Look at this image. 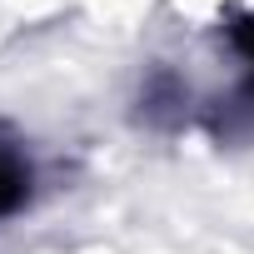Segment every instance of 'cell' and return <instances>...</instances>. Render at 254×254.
I'll return each mask as SVG.
<instances>
[{
  "mask_svg": "<svg viewBox=\"0 0 254 254\" xmlns=\"http://www.w3.org/2000/svg\"><path fill=\"white\" fill-rule=\"evenodd\" d=\"M35 194V160L25 140L0 120V219H15Z\"/></svg>",
  "mask_w": 254,
  "mask_h": 254,
  "instance_id": "1",
  "label": "cell"
},
{
  "mask_svg": "<svg viewBox=\"0 0 254 254\" xmlns=\"http://www.w3.org/2000/svg\"><path fill=\"white\" fill-rule=\"evenodd\" d=\"M224 40H229V50H234L239 65H244V100L254 105V10L229 15V20H224Z\"/></svg>",
  "mask_w": 254,
  "mask_h": 254,
  "instance_id": "2",
  "label": "cell"
}]
</instances>
